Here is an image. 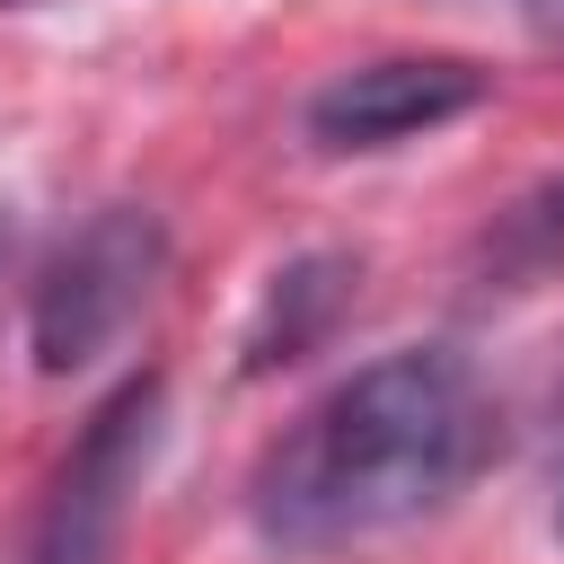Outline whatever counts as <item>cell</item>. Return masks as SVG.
<instances>
[{
  "label": "cell",
  "mask_w": 564,
  "mask_h": 564,
  "mask_svg": "<svg viewBox=\"0 0 564 564\" xmlns=\"http://www.w3.org/2000/svg\"><path fill=\"white\" fill-rule=\"evenodd\" d=\"M0 256H9V212H0Z\"/></svg>",
  "instance_id": "8"
},
{
  "label": "cell",
  "mask_w": 564,
  "mask_h": 564,
  "mask_svg": "<svg viewBox=\"0 0 564 564\" xmlns=\"http://www.w3.org/2000/svg\"><path fill=\"white\" fill-rule=\"evenodd\" d=\"M167 264V229L141 212V203H106L88 212L35 273V308H26V335H35V370H88L150 300Z\"/></svg>",
  "instance_id": "3"
},
{
  "label": "cell",
  "mask_w": 564,
  "mask_h": 564,
  "mask_svg": "<svg viewBox=\"0 0 564 564\" xmlns=\"http://www.w3.org/2000/svg\"><path fill=\"white\" fill-rule=\"evenodd\" d=\"M546 520L564 538V397H555V432H546Z\"/></svg>",
  "instance_id": "7"
},
{
  "label": "cell",
  "mask_w": 564,
  "mask_h": 564,
  "mask_svg": "<svg viewBox=\"0 0 564 564\" xmlns=\"http://www.w3.org/2000/svg\"><path fill=\"white\" fill-rule=\"evenodd\" d=\"M159 432H167V379L141 370V379H123V388L79 423V441L62 449V467H53V485H44L35 520H26L18 564H115L123 511H132L150 458H159Z\"/></svg>",
  "instance_id": "2"
},
{
  "label": "cell",
  "mask_w": 564,
  "mask_h": 564,
  "mask_svg": "<svg viewBox=\"0 0 564 564\" xmlns=\"http://www.w3.org/2000/svg\"><path fill=\"white\" fill-rule=\"evenodd\" d=\"M485 449H494V397L476 361L449 344H397L352 379H335L256 458L247 511L282 555H335L441 511L485 467Z\"/></svg>",
  "instance_id": "1"
},
{
  "label": "cell",
  "mask_w": 564,
  "mask_h": 564,
  "mask_svg": "<svg viewBox=\"0 0 564 564\" xmlns=\"http://www.w3.org/2000/svg\"><path fill=\"white\" fill-rule=\"evenodd\" d=\"M485 70L458 62V53H379V62H352L335 70L317 97H308V141L317 150H397L467 106H485Z\"/></svg>",
  "instance_id": "4"
},
{
  "label": "cell",
  "mask_w": 564,
  "mask_h": 564,
  "mask_svg": "<svg viewBox=\"0 0 564 564\" xmlns=\"http://www.w3.org/2000/svg\"><path fill=\"white\" fill-rule=\"evenodd\" d=\"M564 273V176H538L476 229V282L485 291H538Z\"/></svg>",
  "instance_id": "5"
},
{
  "label": "cell",
  "mask_w": 564,
  "mask_h": 564,
  "mask_svg": "<svg viewBox=\"0 0 564 564\" xmlns=\"http://www.w3.org/2000/svg\"><path fill=\"white\" fill-rule=\"evenodd\" d=\"M344 291H352V264H344V256H291V264L273 273L256 326H247V370H273V361L308 352V344L326 335V317L344 308Z\"/></svg>",
  "instance_id": "6"
}]
</instances>
